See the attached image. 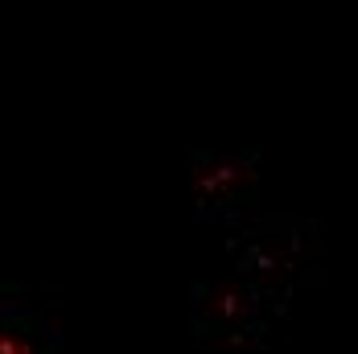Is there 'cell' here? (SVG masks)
Returning <instances> with one entry per match:
<instances>
[{
	"instance_id": "obj_1",
	"label": "cell",
	"mask_w": 358,
	"mask_h": 354,
	"mask_svg": "<svg viewBox=\"0 0 358 354\" xmlns=\"http://www.w3.org/2000/svg\"><path fill=\"white\" fill-rule=\"evenodd\" d=\"M0 354H50L34 318H0Z\"/></svg>"
}]
</instances>
